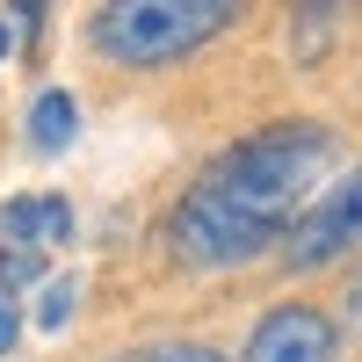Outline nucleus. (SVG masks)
Returning <instances> with one entry per match:
<instances>
[{"label":"nucleus","instance_id":"nucleus-1","mask_svg":"<svg viewBox=\"0 0 362 362\" xmlns=\"http://www.w3.org/2000/svg\"><path fill=\"white\" fill-rule=\"evenodd\" d=\"M326 167H334V138L319 124H283V131H261L247 145H232L203 174V189L218 203H232L239 218H254L261 232H283V218L305 210V196L319 189Z\"/></svg>","mask_w":362,"mask_h":362},{"label":"nucleus","instance_id":"nucleus-2","mask_svg":"<svg viewBox=\"0 0 362 362\" xmlns=\"http://www.w3.org/2000/svg\"><path fill=\"white\" fill-rule=\"evenodd\" d=\"M232 0H116L95 22V44L116 66H174L218 29H232Z\"/></svg>","mask_w":362,"mask_h":362},{"label":"nucleus","instance_id":"nucleus-3","mask_svg":"<svg viewBox=\"0 0 362 362\" xmlns=\"http://www.w3.org/2000/svg\"><path fill=\"white\" fill-rule=\"evenodd\" d=\"M355 239H362V167H355L326 203H312L305 218H297V232H290V268H326V261H341Z\"/></svg>","mask_w":362,"mask_h":362},{"label":"nucleus","instance_id":"nucleus-4","mask_svg":"<svg viewBox=\"0 0 362 362\" xmlns=\"http://www.w3.org/2000/svg\"><path fill=\"white\" fill-rule=\"evenodd\" d=\"M341 334H334V319L312 312V305H283V312H268L254 326V341H247V362H334Z\"/></svg>","mask_w":362,"mask_h":362},{"label":"nucleus","instance_id":"nucleus-5","mask_svg":"<svg viewBox=\"0 0 362 362\" xmlns=\"http://www.w3.org/2000/svg\"><path fill=\"white\" fill-rule=\"evenodd\" d=\"M0 232L22 254H37V247H58L73 232V210H66V196H15V203H0Z\"/></svg>","mask_w":362,"mask_h":362},{"label":"nucleus","instance_id":"nucleus-6","mask_svg":"<svg viewBox=\"0 0 362 362\" xmlns=\"http://www.w3.org/2000/svg\"><path fill=\"white\" fill-rule=\"evenodd\" d=\"M73 95H66V87H44V95H37V109H29V145H37V153H66V145H73Z\"/></svg>","mask_w":362,"mask_h":362},{"label":"nucleus","instance_id":"nucleus-7","mask_svg":"<svg viewBox=\"0 0 362 362\" xmlns=\"http://www.w3.org/2000/svg\"><path fill=\"white\" fill-rule=\"evenodd\" d=\"M73 297H80V283H73V276L44 283V297H37V326H44V334H58V326L73 319Z\"/></svg>","mask_w":362,"mask_h":362},{"label":"nucleus","instance_id":"nucleus-8","mask_svg":"<svg viewBox=\"0 0 362 362\" xmlns=\"http://www.w3.org/2000/svg\"><path fill=\"white\" fill-rule=\"evenodd\" d=\"M15 283H37V254H22L8 232H0V297H8Z\"/></svg>","mask_w":362,"mask_h":362},{"label":"nucleus","instance_id":"nucleus-9","mask_svg":"<svg viewBox=\"0 0 362 362\" xmlns=\"http://www.w3.org/2000/svg\"><path fill=\"white\" fill-rule=\"evenodd\" d=\"M116 362H225V355L196 348V341H167V348H138V355H116Z\"/></svg>","mask_w":362,"mask_h":362},{"label":"nucleus","instance_id":"nucleus-10","mask_svg":"<svg viewBox=\"0 0 362 362\" xmlns=\"http://www.w3.org/2000/svg\"><path fill=\"white\" fill-rule=\"evenodd\" d=\"M22 341V312H15V297H0V355H15Z\"/></svg>","mask_w":362,"mask_h":362},{"label":"nucleus","instance_id":"nucleus-11","mask_svg":"<svg viewBox=\"0 0 362 362\" xmlns=\"http://www.w3.org/2000/svg\"><path fill=\"white\" fill-rule=\"evenodd\" d=\"M8 51H15V29H8V22H0V58H8Z\"/></svg>","mask_w":362,"mask_h":362},{"label":"nucleus","instance_id":"nucleus-12","mask_svg":"<svg viewBox=\"0 0 362 362\" xmlns=\"http://www.w3.org/2000/svg\"><path fill=\"white\" fill-rule=\"evenodd\" d=\"M355 319H362V290H355Z\"/></svg>","mask_w":362,"mask_h":362}]
</instances>
